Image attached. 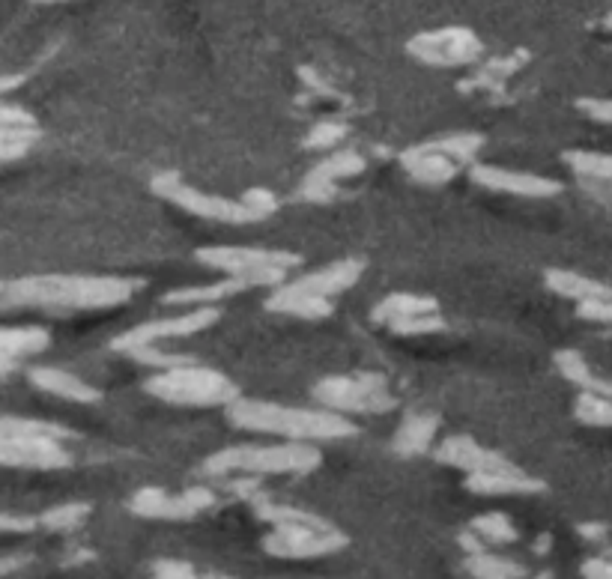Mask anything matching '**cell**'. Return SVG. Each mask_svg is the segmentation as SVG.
Listing matches in <instances>:
<instances>
[{
    "mask_svg": "<svg viewBox=\"0 0 612 579\" xmlns=\"http://www.w3.org/2000/svg\"><path fill=\"white\" fill-rule=\"evenodd\" d=\"M144 281L114 275H33L0 281V308H69L102 311L126 305Z\"/></svg>",
    "mask_w": 612,
    "mask_h": 579,
    "instance_id": "6da1fadb",
    "label": "cell"
},
{
    "mask_svg": "<svg viewBox=\"0 0 612 579\" xmlns=\"http://www.w3.org/2000/svg\"><path fill=\"white\" fill-rule=\"evenodd\" d=\"M227 418L233 427L254 430V433H272V436H284L296 442H332V439H347L356 433V424L329 406L299 409V406H281L269 400L236 397L227 406Z\"/></svg>",
    "mask_w": 612,
    "mask_h": 579,
    "instance_id": "7a4b0ae2",
    "label": "cell"
},
{
    "mask_svg": "<svg viewBox=\"0 0 612 579\" xmlns=\"http://www.w3.org/2000/svg\"><path fill=\"white\" fill-rule=\"evenodd\" d=\"M257 517L272 526L263 550L275 559H323L347 547V535L311 511L260 502Z\"/></svg>",
    "mask_w": 612,
    "mask_h": 579,
    "instance_id": "3957f363",
    "label": "cell"
},
{
    "mask_svg": "<svg viewBox=\"0 0 612 579\" xmlns=\"http://www.w3.org/2000/svg\"><path fill=\"white\" fill-rule=\"evenodd\" d=\"M323 463L320 448L311 442H284V445H233L206 457V475H308Z\"/></svg>",
    "mask_w": 612,
    "mask_h": 579,
    "instance_id": "277c9868",
    "label": "cell"
},
{
    "mask_svg": "<svg viewBox=\"0 0 612 579\" xmlns=\"http://www.w3.org/2000/svg\"><path fill=\"white\" fill-rule=\"evenodd\" d=\"M72 436L69 430L48 421L27 418H0V466L18 469H63L72 463L60 439Z\"/></svg>",
    "mask_w": 612,
    "mask_h": 579,
    "instance_id": "5b68a950",
    "label": "cell"
},
{
    "mask_svg": "<svg viewBox=\"0 0 612 579\" xmlns=\"http://www.w3.org/2000/svg\"><path fill=\"white\" fill-rule=\"evenodd\" d=\"M144 391L171 406H195V409L230 406L239 397L236 383H230L221 371L204 368L198 362L159 371L144 383Z\"/></svg>",
    "mask_w": 612,
    "mask_h": 579,
    "instance_id": "8992f818",
    "label": "cell"
},
{
    "mask_svg": "<svg viewBox=\"0 0 612 579\" xmlns=\"http://www.w3.org/2000/svg\"><path fill=\"white\" fill-rule=\"evenodd\" d=\"M195 257L209 269L248 281V287H281L287 281V272L302 263V257L293 251L248 245H206L195 251Z\"/></svg>",
    "mask_w": 612,
    "mask_h": 579,
    "instance_id": "52a82bcc",
    "label": "cell"
},
{
    "mask_svg": "<svg viewBox=\"0 0 612 579\" xmlns=\"http://www.w3.org/2000/svg\"><path fill=\"white\" fill-rule=\"evenodd\" d=\"M150 189L159 194V197L177 203L180 209H186V212H192L198 218H206V221H218V224H254V221H266V215L260 209H254L245 197L230 200V197L201 192V189L189 186L174 171L153 177Z\"/></svg>",
    "mask_w": 612,
    "mask_h": 579,
    "instance_id": "ba28073f",
    "label": "cell"
},
{
    "mask_svg": "<svg viewBox=\"0 0 612 579\" xmlns=\"http://www.w3.org/2000/svg\"><path fill=\"white\" fill-rule=\"evenodd\" d=\"M314 400L335 409V412H362L377 415L398 406L395 394L386 386L383 374H344V377H326L314 386Z\"/></svg>",
    "mask_w": 612,
    "mask_h": 579,
    "instance_id": "9c48e42d",
    "label": "cell"
},
{
    "mask_svg": "<svg viewBox=\"0 0 612 579\" xmlns=\"http://www.w3.org/2000/svg\"><path fill=\"white\" fill-rule=\"evenodd\" d=\"M407 51L427 66L436 69H454V66H472L481 60V39L469 27H442L430 33H418L407 42Z\"/></svg>",
    "mask_w": 612,
    "mask_h": 579,
    "instance_id": "30bf717a",
    "label": "cell"
},
{
    "mask_svg": "<svg viewBox=\"0 0 612 579\" xmlns=\"http://www.w3.org/2000/svg\"><path fill=\"white\" fill-rule=\"evenodd\" d=\"M374 323L389 326L395 335H436L445 332V320L439 317V305L433 296H415V293H392L383 302H377Z\"/></svg>",
    "mask_w": 612,
    "mask_h": 579,
    "instance_id": "8fae6325",
    "label": "cell"
},
{
    "mask_svg": "<svg viewBox=\"0 0 612 579\" xmlns=\"http://www.w3.org/2000/svg\"><path fill=\"white\" fill-rule=\"evenodd\" d=\"M212 502H215V493L206 487H192L186 493H165L159 487H144L132 496L129 508H132V514H138L144 520L183 523V520L204 514L206 508H212Z\"/></svg>",
    "mask_w": 612,
    "mask_h": 579,
    "instance_id": "7c38bea8",
    "label": "cell"
},
{
    "mask_svg": "<svg viewBox=\"0 0 612 579\" xmlns=\"http://www.w3.org/2000/svg\"><path fill=\"white\" fill-rule=\"evenodd\" d=\"M218 323V308L212 305H198L192 308L189 314H180V317H168V320H150V323H141L135 329H129L126 335L114 338V350L117 353H129L132 347H141V344H156V341H168V338H189V335H198L204 329H212Z\"/></svg>",
    "mask_w": 612,
    "mask_h": 579,
    "instance_id": "4fadbf2b",
    "label": "cell"
},
{
    "mask_svg": "<svg viewBox=\"0 0 612 579\" xmlns=\"http://www.w3.org/2000/svg\"><path fill=\"white\" fill-rule=\"evenodd\" d=\"M469 180L475 186L487 189V192L532 197V200H544V197L562 194V183L559 180L538 177V174H523V171H508V168H496V165H472L469 168Z\"/></svg>",
    "mask_w": 612,
    "mask_h": 579,
    "instance_id": "5bb4252c",
    "label": "cell"
},
{
    "mask_svg": "<svg viewBox=\"0 0 612 579\" xmlns=\"http://www.w3.org/2000/svg\"><path fill=\"white\" fill-rule=\"evenodd\" d=\"M433 457L445 466L463 469L466 475H493V472H514L520 469L517 463H511L508 457H502L499 451H490L484 445H478L472 436H448Z\"/></svg>",
    "mask_w": 612,
    "mask_h": 579,
    "instance_id": "9a60e30c",
    "label": "cell"
},
{
    "mask_svg": "<svg viewBox=\"0 0 612 579\" xmlns=\"http://www.w3.org/2000/svg\"><path fill=\"white\" fill-rule=\"evenodd\" d=\"M368 168L365 156L353 153V150H344V153H335L323 162H317L305 180H302V197L311 200V203H329L335 197V189L341 180H350L356 174H362Z\"/></svg>",
    "mask_w": 612,
    "mask_h": 579,
    "instance_id": "2e32d148",
    "label": "cell"
},
{
    "mask_svg": "<svg viewBox=\"0 0 612 579\" xmlns=\"http://www.w3.org/2000/svg\"><path fill=\"white\" fill-rule=\"evenodd\" d=\"M401 165L407 168L409 177H412L415 183H421V186H445V183H451V180L457 177V171H460V162L451 159L445 150H439L433 141L407 150V153L401 156Z\"/></svg>",
    "mask_w": 612,
    "mask_h": 579,
    "instance_id": "e0dca14e",
    "label": "cell"
},
{
    "mask_svg": "<svg viewBox=\"0 0 612 579\" xmlns=\"http://www.w3.org/2000/svg\"><path fill=\"white\" fill-rule=\"evenodd\" d=\"M362 272H365V263L350 257V260H338V263H332V266H323V269L308 272V275H302V278H296V281H287V284H290L293 290L332 299V296H338V293L356 287L359 278H362Z\"/></svg>",
    "mask_w": 612,
    "mask_h": 579,
    "instance_id": "ac0fdd59",
    "label": "cell"
},
{
    "mask_svg": "<svg viewBox=\"0 0 612 579\" xmlns=\"http://www.w3.org/2000/svg\"><path fill=\"white\" fill-rule=\"evenodd\" d=\"M463 487L475 496H535L544 493L547 484L532 478L523 469L514 472H493V475H466Z\"/></svg>",
    "mask_w": 612,
    "mask_h": 579,
    "instance_id": "d6986e66",
    "label": "cell"
},
{
    "mask_svg": "<svg viewBox=\"0 0 612 579\" xmlns=\"http://www.w3.org/2000/svg\"><path fill=\"white\" fill-rule=\"evenodd\" d=\"M27 380L36 388H42L48 394H57L63 400H72V403H96V400H102L99 388H93L90 383H84L81 377H75L69 371H60V368H30Z\"/></svg>",
    "mask_w": 612,
    "mask_h": 579,
    "instance_id": "ffe728a7",
    "label": "cell"
},
{
    "mask_svg": "<svg viewBox=\"0 0 612 579\" xmlns=\"http://www.w3.org/2000/svg\"><path fill=\"white\" fill-rule=\"evenodd\" d=\"M266 311H272V314H287V317H299V320H323V317L332 314V299L314 296V293H302V290H293L290 284H281V287L266 299Z\"/></svg>",
    "mask_w": 612,
    "mask_h": 579,
    "instance_id": "44dd1931",
    "label": "cell"
},
{
    "mask_svg": "<svg viewBox=\"0 0 612 579\" xmlns=\"http://www.w3.org/2000/svg\"><path fill=\"white\" fill-rule=\"evenodd\" d=\"M51 344L48 332L39 326H24V329H0V380L15 371V362L21 356L42 353Z\"/></svg>",
    "mask_w": 612,
    "mask_h": 579,
    "instance_id": "7402d4cb",
    "label": "cell"
},
{
    "mask_svg": "<svg viewBox=\"0 0 612 579\" xmlns=\"http://www.w3.org/2000/svg\"><path fill=\"white\" fill-rule=\"evenodd\" d=\"M242 290H251L248 281L227 275L224 281H212V284H201V287H180L162 296L165 305H218L221 299H230Z\"/></svg>",
    "mask_w": 612,
    "mask_h": 579,
    "instance_id": "603a6c76",
    "label": "cell"
},
{
    "mask_svg": "<svg viewBox=\"0 0 612 579\" xmlns=\"http://www.w3.org/2000/svg\"><path fill=\"white\" fill-rule=\"evenodd\" d=\"M544 284L553 293H559L565 299H574V302H583V299H612L610 284L586 278L580 272H568V269H547L544 272Z\"/></svg>",
    "mask_w": 612,
    "mask_h": 579,
    "instance_id": "cb8c5ba5",
    "label": "cell"
},
{
    "mask_svg": "<svg viewBox=\"0 0 612 579\" xmlns=\"http://www.w3.org/2000/svg\"><path fill=\"white\" fill-rule=\"evenodd\" d=\"M439 427V418L436 415H427V412H409L395 436V451L404 454V457H415V454H424L433 442V433Z\"/></svg>",
    "mask_w": 612,
    "mask_h": 579,
    "instance_id": "d4e9b609",
    "label": "cell"
},
{
    "mask_svg": "<svg viewBox=\"0 0 612 579\" xmlns=\"http://www.w3.org/2000/svg\"><path fill=\"white\" fill-rule=\"evenodd\" d=\"M556 368H559V374H562L568 383L580 386L583 391H610L612 388V383L601 380L577 350H559V353H556Z\"/></svg>",
    "mask_w": 612,
    "mask_h": 579,
    "instance_id": "484cf974",
    "label": "cell"
},
{
    "mask_svg": "<svg viewBox=\"0 0 612 579\" xmlns=\"http://www.w3.org/2000/svg\"><path fill=\"white\" fill-rule=\"evenodd\" d=\"M565 162L580 180L612 186V153H592V150H568Z\"/></svg>",
    "mask_w": 612,
    "mask_h": 579,
    "instance_id": "4316f807",
    "label": "cell"
},
{
    "mask_svg": "<svg viewBox=\"0 0 612 579\" xmlns=\"http://www.w3.org/2000/svg\"><path fill=\"white\" fill-rule=\"evenodd\" d=\"M574 415L589 427H612V388L610 391H580Z\"/></svg>",
    "mask_w": 612,
    "mask_h": 579,
    "instance_id": "83f0119b",
    "label": "cell"
},
{
    "mask_svg": "<svg viewBox=\"0 0 612 579\" xmlns=\"http://www.w3.org/2000/svg\"><path fill=\"white\" fill-rule=\"evenodd\" d=\"M469 574L481 579H514L523 577L526 571L511 562V559H502V556H493L487 550H478V553H469V562H466Z\"/></svg>",
    "mask_w": 612,
    "mask_h": 579,
    "instance_id": "f1b7e54d",
    "label": "cell"
},
{
    "mask_svg": "<svg viewBox=\"0 0 612 579\" xmlns=\"http://www.w3.org/2000/svg\"><path fill=\"white\" fill-rule=\"evenodd\" d=\"M39 141L36 126H0V162H15Z\"/></svg>",
    "mask_w": 612,
    "mask_h": 579,
    "instance_id": "f546056e",
    "label": "cell"
},
{
    "mask_svg": "<svg viewBox=\"0 0 612 579\" xmlns=\"http://www.w3.org/2000/svg\"><path fill=\"white\" fill-rule=\"evenodd\" d=\"M472 532L487 541V544H514L520 538V532L514 529V523L505 514H484L472 520Z\"/></svg>",
    "mask_w": 612,
    "mask_h": 579,
    "instance_id": "4dcf8cb0",
    "label": "cell"
},
{
    "mask_svg": "<svg viewBox=\"0 0 612 579\" xmlns=\"http://www.w3.org/2000/svg\"><path fill=\"white\" fill-rule=\"evenodd\" d=\"M90 514V505L87 502H66V505H57L51 511H45L39 520L45 529H54V532H69V529H78Z\"/></svg>",
    "mask_w": 612,
    "mask_h": 579,
    "instance_id": "1f68e13d",
    "label": "cell"
},
{
    "mask_svg": "<svg viewBox=\"0 0 612 579\" xmlns=\"http://www.w3.org/2000/svg\"><path fill=\"white\" fill-rule=\"evenodd\" d=\"M439 150H445L451 159H457L460 165H475V156L481 150V135H448V138H439L433 141Z\"/></svg>",
    "mask_w": 612,
    "mask_h": 579,
    "instance_id": "d6a6232c",
    "label": "cell"
},
{
    "mask_svg": "<svg viewBox=\"0 0 612 579\" xmlns=\"http://www.w3.org/2000/svg\"><path fill=\"white\" fill-rule=\"evenodd\" d=\"M344 138H347V126L329 120V123H320V126H314V129L308 132L305 147H311V150H329V147L341 144Z\"/></svg>",
    "mask_w": 612,
    "mask_h": 579,
    "instance_id": "836d02e7",
    "label": "cell"
},
{
    "mask_svg": "<svg viewBox=\"0 0 612 579\" xmlns=\"http://www.w3.org/2000/svg\"><path fill=\"white\" fill-rule=\"evenodd\" d=\"M577 108H580L589 120L612 126V99H595V96H586V99H577Z\"/></svg>",
    "mask_w": 612,
    "mask_h": 579,
    "instance_id": "e575fe53",
    "label": "cell"
},
{
    "mask_svg": "<svg viewBox=\"0 0 612 579\" xmlns=\"http://www.w3.org/2000/svg\"><path fill=\"white\" fill-rule=\"evenodd\" d=\"M153 574L165 579H189L195 577V568L189 562H177V559H162L153 565Z\"/></svg>",
    "mask_w": 612,
    "mask_h": 579,
    "instance_id": "d590c367",
    "label": "cell"
},
{
    "mask_svg": "<svg viewBox=\"0 0 612 579\" xmlns=\"http://www.w3.org/2000/svg\"><path fill=\"white\" fill-rule=\"evenodd\" d=\"M0 126H36L33 114L18 105H0Z\"/></svg>",
    "mask_w": 612,
    "mask_h": 579,
    "instance_id": "8d00e7d4",
    "label": "cell"
},
{
    "mask_svg": "<svg viewBox=\"0 0 612 579\" xmlns=\"http://www.w3.org/2000/svg\"><path fill=\"white\" fill-rule=\"evenodd\" d=\"M36 520L33 517H15V514H0V532H33Z\"/></svg>",
    "mask_w": 612,
    "mask_h": 579,
    "instance_id": "74e56055",
    "label": "cell"
},
{
    "mask_svg": "<svg viewBox=\"0 0 612 579\" xmlns=\"http://www.w3.org/2000/svg\"><path fill=\"white\" fill-rule=\"evenodd\" d=\"M583 577L612 579V559H589L583 565Z\"/></svg>",
    "mask_w": 612,
    "mask_h": 579,
    "instance_id": "f35d334b",
    "label": "cell"
},
{
    "mask_svg": "<svg viewBox=\"0 0 612 579\" xmlns=\"http://www.w3.org/2000/svg\"><path fill=\"white\" fill-rule=\"evenodd\" d=\"M580 535L589 538V541H604V538H607V526H601V523H583V526H580Z\"/></svg>",
    "mask_w": 612,
    "mask_h": 579,
    "instance_id": "ab89813d",
    "label": "cell"
},
{
    "mask_svg": "<svg viewBox=\"0 0 612 579\" xmlns=\"http://www.w3.org/2000/svg\"><path fill=\"white\" fill-rule=\"evenodd\" d=\"M24 78H27V75H0V93H9V90L21 87Z\"/></svg>",
    "mask_w": 612,
    "mask_h": 579,
    "instance_id": "60d3db41",
    "label": "cell"
},
{
    "mask_svg": "<svg viewBox=\"0 0 612 579\" xmlns=\"http://www.w3.org/2000/svg\"><path fill=\"white\" fill-rule=\"evenodd\" d=\"M27 559L24 556H9V559H0V577L3 574H9V571H15V568H21Z\"/></svg>",
    "mask_w": 612,
    "mask_h": 579,
    "instance_id": "b9f144b4",
    "label": "cell"
},
{
    "mask_svg": "<svg viewBox=\"0 0 612 579\" xmlns=\"http://www.w3.org/2000/svg\"><path fill=\"white\" fill-rule=\"evenodd\" d=\"M36 3H63V0H36Z\"/></svg>",
    "mask_w": 612,
    "mask_h": 579,
    "instance_id": "7bdbcfd3",
    "label": "cell"
},
{
    "mask_svg": "<svg viewBox=\"0 0 612 579\" xmlns=\"http://www.w3.org/2000/svg\"><path fill=\"white\" fill-rule=\"evenodd\" d=\"M607 30H612V15H610V18H607Z\"/></svg>",
    "mask_w": 612,
    "mask_h": 579,
    "instance_id": "ee69618b",
    "label": "cell"
}]
</instances>
